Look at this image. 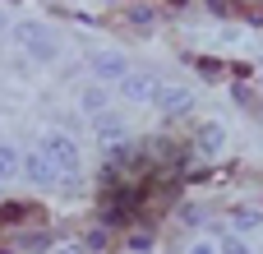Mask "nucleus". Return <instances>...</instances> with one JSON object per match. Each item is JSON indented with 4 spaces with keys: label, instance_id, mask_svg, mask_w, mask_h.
<instances>
[{
    "label": "nucleus",
    "instance_id": "nucleus-3",
    "mask_svg": "<svg viewBox=\"0 0 263 254\" xmlns=\"http://www.w3.org/2000/svg\"><path fill=\"white\" fill-rule=\"evenodd\" d=\"M153 106H157L162 116H180V111H190V106H194V93H190V88H180V83H157Z\"/></svg>",
    "mask_w": 263,
    "mask_h": 254
},
{
    "label": "nucleus",
    "instance_id": "nucleus-6",
    "mask_svg": "<svg viewBox=\"0 0 263 254\" xmlns=\"http://www.w3.org/2000/svg\"><path fill=\"white\" fill-rule=\"evenodd\" d=\"M153 93H157V79L153 74H125L120 79V97L125 102H153Z\"/></svg>",
    "mask_w": 263,
    "mask_h": 254
},
{
    "label": "nucleus",
    "instance_id": "nucleus-4",
    "mask_svg": "<svg viewBox=\"0 0 263 254\" xmlns=\"http://www.w3.org/2000/svg\"><path fill=\"white\" fill-rule=\"evenodd\" d=\"M23 176L32 180V185H42V190H51L55 180H60V171H55V162L42 153V148H32V153H23Z\"/></svg>",
    "mask_w": 263,
    "mask_h": 254
},
{
    "label": "nucleus",
    "instance_id": "nucleus-13",
    "mask_svg": "<svg viewBox=\"0 0 263 254\" xmlns=\"http://www.w3.org/2000/svg\"><path fill=\"white\" fill-rule=\"evenodd\" d=\"M55 254H88V250H83V245H60Z\"/></svg>",
    "mask_w": 263,
    "mask_h": 254
},
{
    "label": "nucleus",
    "instance_id": "nucleus-1",
    "mask_svg": "<svg viewBox=\"0 0 263 254\" xmlns=\"http://www.w3.org/2000/svg\"><path fill=\"white\" fill-rule=\"evenodd\" d=\"M42 153L55 162V171H60L65 180H74L79 167H83V153H79V143H74L65 130H46V134H42Z\"/></svg>",
    "mask_w": 263,
    "mask_h": 254
},
{
    "label": "nucleus",
    "instance_id": "nucleus-5",
    "mask_svg": "<svg viewBox=\"0 0 263 254\" xmlns=\"http://www.w3.org/2000/svg\"><path fill=\"white\" fill-rule=\"evenodd\" d=\"M88 69H92L97 79H106V83H120V79L129 74V65H125L120 51H97V56H88Z\"/></svg>",
    "mask_w": 263,
    "mask_h": 254
},
{
    "label": "nucleus",
    "instance_id": "nucleus-14",
    "mask_svg": "<svg viewBox=\"0 0 263 254\" xmlns=\"http://www.w3.org/2000/svg\"><path fill=\"white\" fill-rule=\"evenodd\" d=\"M0 32H5V14H0Z\"/></svg>",
    "mask_w": 263,
    "mask_h": 254
},
{
    "label": "nucleus",
    "instance_id": "nucleus-8",
    "mask_svg": "<svg viewBox=\"0 0 263 254\" xmlns=\"http://www.w3.org/2000/svg\"><path fill=\"white\" fill-rule=\"evenodd\" d=\"M125 134H129L125 120H116V116H97V139H102V143H120Z\"/></svg>",
    "mask_w": 263,
    "mask_h": 254
},
{
    "label": "nucleus",
    "instance_id": "nucleus-2",
    "mask_svg": "<svg viewBox=\"0 0 263 254\" xmlns=\"http://www.w3.org/2000/svg\"><path fill=\"white\" fill-rule=\"evenodd\" d=\"M9 32H14V42H18V46H23L32 60H55V56H60L55 32H51L46 23H14Z\"/></svg>",
    "mask_w": 263,
    "mask_h": 254
},
{
    "label": "nucleus",
    "instance_id": "nucleus-10",
    "mask_svg": "<svg viewBox=\"0 0 263 254\" xmlns=\"http://www.w3.org/2000/svg\"><path fill=\"white\" fill-rule=\"evenodd\" d=\"M102 106H106V93L102 88H88L83 93V111H102Z\"/></svg>",
    "mask_w": 263,
    "mask_h": 254
},
{
    "label": "nucleus",
    "instance_id": "nucleus-9",
    "mask_svg": "<svg viewBox=\"0 0 263 254\" xmlns=\"http://www.w3.org/2000/svg\"><path fill=\"white\" fill-rule=\"evenodd\" d=\"M23 171V153H14L9 143H0V180H14Z\"/></svg>",
    "mask_w": 263,
    "mask_h": 254
},
{
    "label": "nucleus",
    "instance_id": "nucleus-11",
    "mask_svg": "<svg viewBox=\"0 0 263 254\" xmlns=\"http://www.w3.org/2000/svg\"><path fill=\"white\" fill-rule=\"evenodd\" d=\"M222 254H250V250H245V245H240V241L231 236V241H222Z\"/></svg>",
    "mask_w": 263,
    "mask_h": 254
},
{
    "label": "nucleus",
    "instance_id": "nucleus-12",
    "mask_svg": "<svg viewBox=\"0 0 263 254\" xmlns=\"http://www.w3.org/2000/svg\"><path fill=\"white\" fill-rule=\"evenodd\" d=\"M185 254H217V245H208V241H194Z\"/></svg>",
    "mask_w": 263,
    "mask_h": 254
},
{
    "label": "nucleus",
    "instance_id": "nucleus-7",
    "mask_svg": "<svg viewBox=\"0 0 263 254\" xmlns=\"http://www.w3.org/2000/svg\"><path fill=\"white\" fill-rule=\"evenodd\" d=\"M222 148H227V130H222V125H213V120H208V125H203V130H199V157H217V153H222Z\"/></svg>",
    "mask_w": 263,
    "mask_h": 254
}]
</instances>
